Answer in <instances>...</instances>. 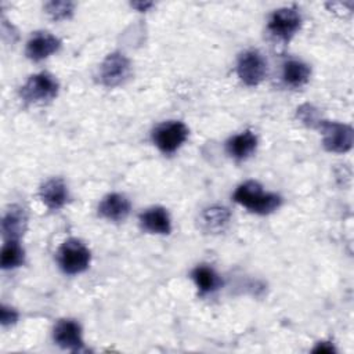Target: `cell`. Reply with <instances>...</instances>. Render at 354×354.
<instances>
[{
	"label": "cell",
	"mask_w": 354,
	"mask_h": 354,
	"mask_svg": "<svg viewBox=\"0 0 354 354\" xmlns=\"http://www.w3.org/2000/svg\"><path fill=\"white\" fill-rule=\"evenodd\" d=\"M227 152L231 158L236 160L248 159L257 148V137L250 130L242 131L231 137L225 144Z\"/></svg>",
	"instance_id": "obj_16"
},
{
	"label": "cell",
	"mask_w": 354,
	"mask_h": 354,
	"mask_svg": "<svg viewBox=\"0 0 354 354\" xmlns=\"http://www.w3.org/2000/svg\"><path fill=\"white\" fill-rule=\"evenodd\" d=\"M191 277L201 295L213 293L221 286V278L218 277V274L206 264L195 267L191 272Z\"/></svg>",
	"instance_id": "obj_18"
},
{
	"label": "cell",
	"mask_w": 354,
	"mask_h": 354,
	"mask_svg": "<svg viewBox=\"0 0 354 354\" xmlns=\"http://www.w3.org/2000/svg\"><path fill=\"white\" fill-rule=\"evenodd\" d=\"M236 73L246 86H257L267 76V61L260 51L248 50L238 58Z\"/></svg>",
	"instance_id": "obj_6"
},
{
	"label": "cell",
	"mask_w": 354,
	"mask_h": 354,
	"mask_svg": "<svg viewBox=\"0 0 354 354\" xmlns=\"http://www.w3.org/2000/svg\"><path fill=\"white\" fill-rule=\"evenodd\" d=\"M231 220V213L227 207L214 205L206 207L199 217L201 228L207 234H220L225 231Z\"/></svg>",
	"instance_id": "obj_15"
},
{
	"label": "cell",
	"mask_w": 354,
	"mask_h": 354,
	"mask_svg": "<svg viewBox=\"0 0 354 354\" xmlns=\"http://www.w3.org/2000/svg\"><path fill=\"white\" fill-rule=\"evenodd\" d=\"M313 351L314 353H333L335 348L329 342H321V343H318V346Z\"/></svg>",
	"instance_id": "obj_23"
},
{
	"label": "cell",
	"mask_w": 354,
	"mask_h": 354,
	"mask_svg": "<svg viewBox=\"0 0 354 354\" xmlns=\"http://www.w3.org/2000/svg\"><path fill=\"white\" fill-rule=\"evenodd\" d=\"M58 90H59L58 80L47 72H40V73L32 75L26 80V83L21 87L19 94L25 102L41 104V102H48L54 100L58 94Z\"/></svg>",
	"instance_id": "obj_3"
},
{
	"label": "cell",
	"mask_w": 354,
	"mask_h": 354,
	"mask_svg": "<svg viewBox=\"0 0 354 354\" xmlns=\"http://www.w3.org/2000/svg\"><path fill=\"white\" fill-rule=\"evenodd\" d=\"M138 220L141 228L147 232L167 235L171 231V220L169 212L162 206H152L144 210Z\"/></svg>",
	"instance_id": "obj_13"
},
{
	"label": "cell",
	"mask_w": 354,
	"mask_h": 354,
	"mask_svg": "<svg viewBox=\"0 0 354 354\" xmlns=\"http://www.w3.org/2000/svg\"><path fill=\"white\" fill-rule=\"evenodd\" d=\"M18 321V313L12 307H8L6 304L1 306L0 308V322L3 326L14 325Z\"/></svg>",
	"instance_id": "obj_22"
},
{
	"label": "cell",
	"mask_w": 354,
	"mask_h": 354,
	"mask_svg": "<svg viewBox=\"0 0 354 354\" xmlns=\"http://www.w3.org/2000/svg\"><path fill=\"white\" fill-rule=\"evenodd\" d=\"M311 75V69L307 64L299 59H289L283 64L282 80L286 86L297 88L304 86Z\"/></svg>",
	"instance_id": "obj_17"
},
{
	"label": "cell",
	"mask_w": 354,
	"mask_h": 354,
	"mask_svg": "<svg viewBox=\"0 0 354 354\" xmlns=\"http://www.w3.org/2000/svg\"><path fill=\"white\" fill-rule=\"evenodd\" d=\"M131 73L130 59L122 53H111L100 66V80L106 87L123 84Z\"/></svg>",
	"instance_id": "obj_7"
},
{
	"label": "cell",
	"mask_w": 354,
	"mask_h": 354,
	"mask_svg": "<svg viewBox=\"0 0 354 354\" xmlns=\"http://www.w3.org/2000/svg\"><path fill=\"white\" fill-rule=\"evenodd\" d=\"M322 133V144L326 151L344 153L351 149L354 141L353 127L339 122L321 120L318 124Z\"/></svg>",
	"instance_id": "obj_5"
},
{
	"label": "cell",
	"mask_w": 354,
	"mask_h": 354,
	"mask_svg": "<svg viewBox=\"0 0 354 354\" xmlns=\"http://www.w3.org/2000/svg\"><path fill=\"white\" fill-rule=\"evenodd\" d=\"M39 196L50 210H58L66 205L69 199V191L65 181L57 177L47 180L40 187Z\"/></svg>",
	"instance_id": "obj_14"
},
{
	"label": "cell",
	"mask_w": 354,
	"mask_h": 354,
	"mask_svg": "<svg viewBox=\"0 0 354 354\" xmlns=\"http://www.w3.org/2000/svg\"><path fill=\"white\" fill-rule=\"evenodd\" d=\"M131 6L138 8V11H145L148 7L152 6V3H131Z\"/></svg>",
	"instance_id": "obj_24"
},
{
	"label": "cell",
	"mask_w": 354,
	"mask_h": 354,
	"mask_svg": "<svg viewBox=\"0 0 354 354\" xmlns=\"http://www.w3.org/2000/svg\"><path fill=\"white\" fill-rule=\"evenodd\" d=\"M53 340L57 346L69 351H80L84 348L82 326L71 318L59 319L53 329Z\"/></svg>",
	"instance_id": "obj_9"
},
{
	"label": "cell",
	"mask_w": 354,
	"mask_h": 354,
	"mask_svg": "<svg viewBox=\"0 0 354 354\" xmlns=\"http://www.w3.org/2000/svg\"><path fill=\"white\" fill-rule=\"evenodd\" d=\"M44 8L53 19L62 21V19H68L73 14L75 3H72V1H48L44 6Z\"/></svg>",
	"instance_id": "obj_20"
},
{
	"label": "cell",
	"mask_w": 354,
	"mask_h": 354,
	"mask_svg": "<svg viewBox=\"0 0 354 354\" xmlns=\"http://www.w3.org/2000/svg\"><path fill=\"white\" fill-rule=\"evenodd\" d=\"M297 118L306 123L307 126H311V127H315L319 124V118H318V112L317 109L310 105V104H304L301 105L300 108H297Z\"/></svg>",
	"instance_id": "obj_21"
},
{
	"label": "cell",
	"mask_w": 354,
	"mask_h": 354,
	"mask_svg": "<svg viewBox=\"0 0 354 354\" xmlns=\"http://www.w3.org/2000/svg\"><path fill=\"white\" fill-rule=\"evenodd\" d=\"M131 203L123 194L112 192L105 195L98 205V214L109 221H123L129 216Z\"/></svg>",
	"instance_id": "obj_11"
},
{
	"label": "cell",
	"mask_w": 354,
	"mask_h": 354,
	"mask_svg": "<svg viewBox=\"0 0 354 354\" xmlns=\"http://www.w3.org/2000/svg\"><path fill=\"white\" fill-rule=\"evenodd\" d=\"M28 216L24 207L11 205L3 216L1 232L6 241H18L26 231Z\"/></svg>",
	"instance_id": "obj_12"
},
{
	"label": "cell",
	"mask_w": 354,
	"mask_h": 354,
	"mask_svg": "<svg viewBox=\"0 0 354 354\" xmlns=\"http://www.w3.org/2000/svg\"><path fill=\"white\" fill-rule=\"evenodd\" d=\"M234 201L256 214H270L282 205V198L275 192H266L263 185L249 180L236 187Z\"/></svg>",
	"instance_id": "obj_1"
},
{
	"label": "cell",
	"mask_w": 354,
	"mask_h": 354,
	"mask_svg": "<svg viewBox=\"0 0 354 354\" xmlns=\"http://www.w3.org/2000/svg\"><path fill=\"white\" fill-rule=\"evenodd\" d=\"M61 47V40L48 32H36L26 43L25 54L32 61H41L57 53Z\"/></svg>",
	"instance_id": "obj_10"
},
{
	"label": "cell",
	"mask_w": 354,
	"mask_h": 354,
	"mask_svg": "<svg viewBox=\"0 0 354 354\" xmlns=\"http://www.w3.org/2000/svg\"><path fill=\"white\" fill-rule=\"evenodd\" d=\"M57 261L62 272L76 275L88 268L91 252L80 239L69 238L59 246L57 252Z\"/></svg>",
	"instance_id": "obj_2"
},
{
	"label": "cell",
	"mask_w": 354,
	"mask_h": 354,
	"mask_svg": "<svg viewBox=\"0 0 354 354\" xmlns=\"http://www.w3.org/2000/svg\"><path fill=\"white\" fill-rule=\"evenodd\" d=\"M25 261V250L18 241H6L1 248L0 266L3 270H12L22 266Z\"/></svg>",
	"instance_id": "obj_19"
},
{
	"label": "cell",
	"mask_w": 354,
	"mask_h": 354,
	"mask_svg": "<svg viewBox=\"0 0 354 354\" xmlns=\"http://www.w3.org/2000/svg\"><path fill=\"white\" fill-rule=\"evenodd\" d=\"M188 127L180 120H169L152 130V141L163 153L176 152L188 138Z\"/></svg>",
	"instance_id": "obj_4"
},
{
	"label": "cell",
	"mask_w": 354,
	"mask_h": 354,
	"mask_svg": "<svg viewBox=\"0 0 354 354\" xmlns=\"http://www.w3.org/2000/svg\"><path fill=\"white\" fill-rule=\"evenodd\" d=\"M301 26V15L295 7H283L275 10L268 19V30L271 35L283 41L290 40Z\"/></svg>",
	"instance_id": "obj_8"
}]
</instances>
